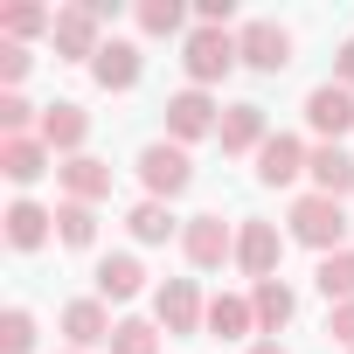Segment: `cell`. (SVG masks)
<instances>
[{"mask_svg": "<svg viewBox=\"0 0 354 354\" xmlns=\"http://www.w3.org/2000/svg\"><path fill=\"white\" fill-rule=\"evenodd\" d=\"M347 354H354V347H347Z\"/></svg>", "mask_w": 354, "mask_h": 354, "instance_id": "cell-34", "label": "cell"}, {"mask_svg": "<svg viewBox=\"0 0 354 354\" xmlns=\"http://www.w3.org/2000/svg\"><path fill=\"white\" fill-rule=\"evenodd\" d=\"M28 63H35V56H28V42H0V84H8V91L28 77Z\"/></svg>", "mask_w": 354, "mask_h": 354, "instance_id": "cell-30", "label": "cell"}, {"mask_svg": "<svg viewBox=\"0 0 354 354\" xmlns=\"http://www.w3.org/2000/svg\"><path fill=\"white\" fill-rule=\"evenodd\" d=\"M216 139H223V153H264V139H271V118H264V104H230Z\"/></svg>", "mask_w": 354, "mask_h": 354, "instance_id": "cell-18", "label": "cell"}, {"mask_svg": "<svg viewBox=\"0 0 354 354\" xmlns=\"http://www.w3.org/2000/svg\"><path fill=\"white\" fill-rule=\"evenodd\" d=\"M139 285H146V264L132 257V250H111V257H97V299L111 306H125V299H139Z\"/></svg>", "mask_w": 354, "mask_h": 354, "instance_id": "cell-20", "label": "cell"}, {"mask_svg": "<svg viewBox=\"0 0 354 354\" xmlns=\"http://www.w3.org/2000/svg\"><path fill=\"white\" fill-rule=\"evenodd\" d=\"M236 56H243L257 77H278V70L292 63V28H278V21H243V28H236Z\"/></svg>", "mask_w": 354, "mask_h": 354, "instance_id": "cell-11", "label": "cell"}, {"mask_svg": "<svg viewBox=\"0 0 354 354\" xmlns=\"http://www.w3.org/2000/svg\"><path fill=\"white\" fill-rule=\"evenodd\" d=\"M139 181H146V202H174V195H188V188H195V160H188V146L153 139V146L139 153Z\"/></svg>", "mask_w": 354, "mask_h": 354, "instance_id": "cell-2", "label": "cell"}, {"mask_svg": "<svg viewBox=\"0 0 354 354\" xmlns=\"http://www.w3.org/2000/svg\"><path fill=\"white\" fill-rule=\"evenodd\" d=\"M313 285L326 292V306H347V299H354V250H333V257H319Z\"/></svg>", "mask_w": 354, "mask_h": 354, "instance_id": "cell-25", "label": "cell"}, {"mask_svg": "<svg viewBox=\"0 0 354 354\" xmlns=\"http://www.w3.org/2000/svg\"><path fill=\"white\" fill-rule=\"evenodd\" d=\"M104 15L91 8V0H84V8H56V28H49V42H56V56L63 63H97V49H104Z\"/></svg>", "mask_w": 354, "mask_h": 354, "instance_id": "cell-7", "label": "cell"}, {"mask_svg": "<svg viewBox=\"0 0 354 354\" xmlns=\"http://www.w3.org/2000/svg\"><path fill=\"white\" fill-rule=\"evenodd\" d=\"M56 243L91 250V243H97V209H91V202H56Z\"/></svg>", "mask_w": 354, "mask_h": 354, "instance_id": "cell-24", "label": "cell"}, {"mask_svg": "<svg viewBox=\"0 0 354 354\" xmlns=\"http://www.w3.org/2000/svg\"><path fill=\"white\" fill-rule=\"evenodd\" d=\"M111 333H118V319H111L104 299H70V306H63V340H70V354L111 347Z\"/></svg>", "mask_w": 354, "mask_h": 354, "instance_id": "cell-12", "label": "cell"}, {"mask_svg": "<svg viewBox=\"0 0 354 354\" xmlns=\"http://www.w3.org/2000/svg\"><path fill=\"white\" fill-rule=\"evenodd\" d=\"M91 77H97L104 91H132V84L146 77V56H139V42H104V49H97V63H91Z\"/></svg>", "mask_w": 354, "mask_h": 354, "instance_id": "cell-19", "label": "cell"}, {"mask_svg": "<svg viewBox=\"0 0 354 354\" xmlns=\"http://www.w3.org/2000/svg\"><path fill=\"white\" fill-rule=\"evenodd\" d=\"M42 28H56V8H35V0H15V8L0 15V35H8V42H28V35H42Z\"/></svg>", "mask_w": 354, "mask_h": 354, "instance_id": "cell-26", "label": "cell"}, {"mask_svg": "<svg viewBox=\"0 0 354 354\" xmlns=\"http://www.w3.org/2000/svg\"><path fill=\"white\" fill-rule=\"evenodd\" d=\"M209 333H216V340H243V333H257V313H250V299H236V292L209 299Z\"/></svg>", "mask_w": 354, "mask_h": 354, "instance_id": "cell-22", "label": "cell"}, {"mask_svg": "<svg viewBox=\"0 0 354 354\" xmlns=\"http://www.w3.org/2000/svg\"><path fill=\"white\" fill-rule=\"evenodd\" d=\"M49 167H63V160H56V153H49L35 132H28V139H0V174H8L15 188H35Z\"/></svg>", "mask_w": 354, "mask_h": 354, "instance_id": "cell-15", "label": "cell"}, {"mask_svg": "<svg viewBox=\"0 0 354 354\" xmlns=\"http://www.w3.org/2000/svg\"><path fill=\"white\" fill-rule=\"evenodd\" d=\"M278 257H285V236H278V223H264V216H243V223H236V271H243L250 285H264V278H278Z\"/></svg>", "mask_w": 354, "mask_h": 354, "instance_id": "cell-5", "label": "cell"}, {"mask_svg": "<svg viewBox=\"0 0 354 354\" xmlns=\"http://www.w3.org/2000/svg\"><path fill=\"white\" fill-rule=\"evenodd\" d=\"M326 333H333V340H340V347H354V299H347V306H333V313H326Z\"/></svg>", "mask_w": 354, "mask_h": 354, "instance_id": "cell-31", "label": "cell"}, {"mask_svg": "<svg viewBox=\"0 0 354 354\" xmlns=\"http://www.w3.org/2000/svg\"><path fill=\"white\" fill-rule=\"evenodd\" d=\"M306 160H313V146H306V139L271 132V139H264V153H257V181H264V188H292L299 174H306Z\"/></svg>", "mask_w": 354, "mask_h": 354, "instance_id": "cell-13", "label": "cell"}, {"mask_svg": "<svg viewBox=\"0 0 354 354\" xmlns=\"http://www.w3.org/2000/svg\"><path fill=\"white\" fill-rule=\"evenodd\" d=\"M306 174H313V195H333V202L354 195V153L347 146H313Z\"/></svg>", "mask_w": 354, "mask_h": 354, "instance_id": "cell-17", "label": "cell"}, {"mask_svg": "<svg viewBox=\"0 0 354 354\" xmlns=\"http://www.w3.org/2000/svg\"><path fill=\"white\" fill-rule=\"evenodd\" d=\"M236 63H243V56H236V35H230V28H195V35L181 42V70H188V84H195V91L223 84Z\"/></svg>", "mask_w": 354, "mask_h": 354, "instance_id": "cell-3", "label": "cell"}, {"mask_svg": "<svg viewBox=\"0 0 354 354\" xmlns=\"http://www.w3.org/2000/svg\"><path fill=\"white\" fill-rule=\"evenodd\" d=\"M306 125L319 132V146H340L354 132V91L347 84H313L306 91Z\"/></svg>", "mask_w": 354, "mask_h": 354, "instance_id": "cell-10", "label": "cell"}, {"mask_svg": "<svg viewBox=\"0 0 354 354\" xmlns=\"http://www.w3.org/2000/svg\"><path fill=\"white\" fill-rule=\"evenodd\" d=\"M125 230H132V243H167V236H181L188 223H174L167 202H139V209L125 216Z\"/></svg>", "mask_w": 354, "mask_h": 354, "instance_id": "cell-23", "label": "cell"}, {"mask_svg": "<svg viewBox=\"0 0 354 354\" xmlns=\"http://www.w3.org/2000/svg\"><path fill=\"white\" fill-rule=\"evenodd\" d=\"M285 236L306 243V250H319V257L347 250V202H333V195H299L292 216H285Z\"/></svg>", "mask_w": 354, "mask_h": 354, "instance_id": "cell-1", "label": "cell"}, {"mask_svg": "<svg viewBox=\"0 0 354 354\" xmlns=\"http://www.w3.org/2000/svg\"><path fill=\"white\" fill-rule=\"evenodd\" d=\"M56 181H63V202H91V209H97V202L111 195V167H104L97 153H77V160L56 167Z\"/></svg>", "mask_w": 354, "mask_h": 354, "instance_id": "cell-16", "label": "cell"}, {"mask_svg": "<svg viewBox=\"0 0 354 354\" xmlns=\"http://www.w3.org/2000/svg\"><path fill=\"white\" fill-rule=\"evenodd\" d=\"M35 139H42L56 160H77V153H84V139H91V111H84L77 97H56V104H42Z\"/></svg>", "mask_w": 354, "mask_h": 354, "instance_id": "cell-8", "label": "cell"}, {"mask_svg": "<svg viewBox=\"0 0 354 354\" xmlns=\"http://www.w3.org/2000/svg\"><path fill=\"white\" fill-rule=\"evenodd\" d=\"M0 354H35V313L28 306L0 313Z\"/></svg>", "mask_w": 354, "mask_h": 354, "instance_id": "cell-28", "label": "cell"}, {"mask_svg": "<svg viewBox=\"0 0 354 354\" xmlns=\"http://www.w3.org/2000/svg\"><path fill=\"white\" fill-rule=\"evenodd\" d=\"M216 132H223V104H216L209 91L188 84V91L167 97V139H174V146H195V139H216Z\"/></svg>", "mask_w": 354, "mask_h": 354, "instance_id": "cell-4", "label": "cell"}, {"mask_svg": "<svg viewBox=\"0 0 354 354\" xmlns=\"http://www.w3.org/2000/svg\"><path fill=\"white\" fill-rule=\"evenodd\" d=\"M250 313H257V333H285L299 313V292L285 278H264V285H250Z\"/></svg>", "mask_w": 354, "mask_h": 354, "instance_id": "cell-21", "label": "cell"}, {"mask_svg": "<svg viewBox=\"0 0 354 354\" xmlns=\"http://www.w3.org/2000/svg\"><path fill=\"white\" fill-rule=\"evenodd\" d=\"M181 28H188L181 0H139V35H181Z\"/></svg>", "mask_w": 354, "mask_h": 354, "instance_id": "cell-27", "label": "cell"}, {"mask_svg": "<svg viewBox=\"0 0 354 354\" xmlns=\"http://www.w3.org/2000/svg\"><path fill=\"white\" fill-rule=\"evenodd\" d=\"M250 354H285V347L278 340H250Z\"/></svg>", "mask_w": 354, "mask_h": 354, "instance_id": "cell-33", "label": "cell"}, {"mask_svg": "<svg viewBox=\"0 0 354 354\" xmlns=\"http://www.w3.org/2000/svg\"><path fill=\"white\" fill-rule=\"evenodd\" d=\"M0 236H8V250H42L56 236V209L21 195V202H8V216H0Z\"/></svg>", "mask_w": 354, "mask_h": 354, "instance_id": "cell-14", "label": "cell"}, {"mask_svg": "<svg viewBox=\"0 0 354 354\" xmlns=\"http://www.w3.org/2000/svg\"><path fill=\"white\" fill-rule=\"evenodd\" d=\"M181 250H188L195 271H223V264H236V230H230L223 216H188Z\"/></svg>", "mask_w": 354, "mask_h": 354, "instance_id": "cell-9", "label": "cell"}, {"mask_svg": "<svg viewBox=\"0 0 354 354\" xmlns=\"http://www.w3.org/2000/svg\"><path fill=\"white\" fill-rule=\"evenodd\" d=\"M333 84H347V91H354V35H347V42H340V56H333Z\"/></svg>", "mask_w": 354, "mask_h": 354, "instance_id": "cell-32", "label": "cell"}, {"mask_svg": "<svg viewBox=\"0 0 354 354\" xmlns=\"http://www.w3.org/2000/svg\"><path fill=\"white\" fill-rule=\"evenodd\" d=\"M153 326H167V333H202V326H209L202 285H195V278H167V285L153 292Z\"/></svg>", "mask_w": 354, "mask_h": 354, "instance_id": "cell-6", "label": "cell"}, {"mask_svg": "<svg viewBox=\"0 0 354 354\" xmlns=\"http://www.w3.org/2000/svg\"><path fill=\"white\" fill-rule=\"evenodd\" d=\"M111 354H160V326H153V319H118Z\"/></svg>", "mask_w": 354, "mask_h": 354, "instance_id": "cell-29", "label": "cell"}]
</instances>
